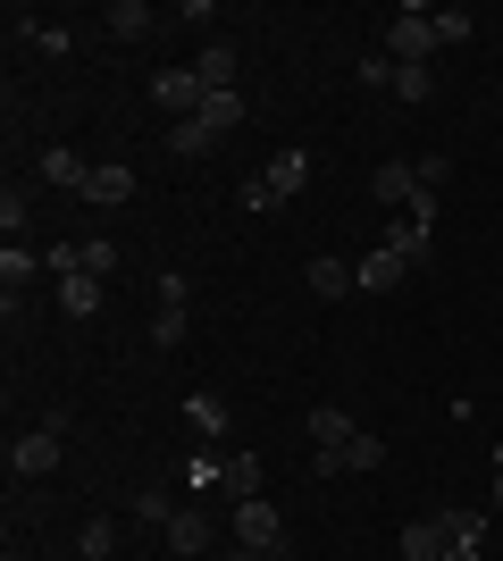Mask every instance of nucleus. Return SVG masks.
I'll return each instance as SVG.
<instances>
[{
  "instance_id": "1",
  "label": "nucleus",
  "mask_w": 503,
  "mask_h": 561,
  "mask_svg": "<svg viewBox=\"0 0 503 561\" xmlns=\"http://www.w3.org/2000/svg\"><path fill=\"white\" fill-rule=\"evenodd\" d=\"M386 59H395V68H428L436 50H445V34H436V9H420V0H411V9H395V18H386Z\"/></svg>"
},
{
  "instance_id": "2",
  "label": "nucleus",
  "mask_w": 503,
  "mask_h": 561,
  "mask_svg": "<svg viewBox=\"0 0 503 561\" xmlns=\"http://www.w3.org/2000/svg\"><path fill=\"white\" fill-rule=\"evenodd\" d=\"M59 427H68V420L25 427L18 445H9V469H18V478H50V469H59V453H68V436H59Z\"/></svg>"
},
{
  "instance_id": "3",
  "label": "nucleus",
  "mask_w": 503,
  "mask_h": 561,
  "mask_svg": "<svg viewBox=\"0 0 503 561\" xmlns=\"http://www.w3.org/2000/svg\"><path fill=\"white\" fill-rule=\"evenodd\" d=\"M311 469H319V478H344V469H353V478H361V469H386V436H378V427H353V436H344V445H328Z\"/></svg>"
},
{
  "instance_id": "4",
  "label": "nucleus",
  "mask_w": 503,
  "mask_h": 561,
  "mask_svg": "<svg viewBox=\"0 0 503 561\" xmlns=\"http://www.w3.org/2000/svg\"><path fill=\"white\" fill-rule=\"evenodd\" d=\"M202 101H210V84H202L193 68H160V76H151V110H168L176 126H185V117H202Z\"/></svg>"
},
{
  "instance_id": "5",
  "label": "nucleus",
  "mask_w": 503,
  "mask_h": 561,
  "mask_svg": "<svg viewBox=\"0 0 503 561\" xmlns=\"http://www.w3.org/2000/svg\"><path fill=\"white\" fill-rule=\"evenodd\" d=\"M236 545H243V553H277V545H286L277 503H261V494H252V503H236Z\"/></svg>"
},
{
  "instance_id": "6",
  "label": "nucleus",
  "mask_w": 503,
  "mask_h": 561,
  "mask_svg": "<svg viewBox=\"0 0 503 561\" xmlns=\"http://www.w3.org/2000/svg\"><path fill=\"white\" fill-rule=\"evenodd\" d=\"M454 553V512H428L403 528V561H445Z\"/></svg>"
},
{
  "instance_id": "7",
  "label": "nucleus",
  "mask_w": 503,
  "mask_h": 561,
  "mask_svg": "<svg viewBox=\"0 0 503 561\" xmlns=\"http://www.w3.org/2000/svg\"><path fill=\"white\" fill-rule=\"evenodd\" d=\"M84 202H93V210H126V202H135V168L93 160V176H84Z\"/></svg>"
},
{
  "instance_id": "8",
  "label": "nucleus",
  "mask_w": 503,
  "mask_h": 561,
  "mask_svg": "<svg viewBox=\"0 0 503 561\" xmlns=\"http://www.w3.org/2000/svg\"><path fill=\"white\" fill-rule=\"evenodd\" d=\"M302 285H311V294H328V302H344V294H361V260H335V252H319L311 268H302Z\"/></svg>"
},
{
  "instance_id": "9",
  "label": "nucleus",
  "mask_w": 503,
  "mask_h": 561,
  "mask_svg": "<svg viewBox=\"0 0 503 561\" xmlns=\"http://www.w3.org/2000/svg\"><path fill=\"white\" fill-rule=\"evenodd\" d=\"M261 185H268V202H294V193L311 185V151H277V160L261 168Z\"/></svg>"
},
{
  "instance_id": "10",
  "label": "nucleus",
  "mask_w": 503,
  "mask_h": 561,
  "mask_svg": "<svg viewBox=\"0 0 503 561\" xmlns=\"http://www.w3.org/2000/svg\"><path fill=\"white\" fill-rule=\"evenodd\" d=\"M210 545H218V519L210 512H193V503H185V512L168 519V553H210Z\"/></svg>"
},
{
  "instance_id": "11",
  "label": "nucleus",
  "mask_w": 503,
  "mask_h": 561,
  "mask_svg": "<svg viewBox=\"0 0 503 561\" xmlns=\"http://www.w3.org/2000/svg\"><path fill=\"white\" fill-rule=\"evenodd\" d=\"M369 193H378L386 210H411V193H420V176H411V160H378V168H369Z\"/></svg>"
},
{
  "instance_id": "12",
  "label": "nucleus",
  "mask_w": 503,
  "mask_h": 561,
  "mask_svg": "<svg viewBox=\"0 0 503 561\" xmlns=\"http://www.w3.org/2000/svg\"><path fill=\"white\" fill-rule=\"evenodd\" d=\"M151 25H160V18H151L144 0H110V9H101V34H110V43H144Z\"/></svg>"
},
{
  "instance_id": "13",
  "label": "nucleus",
  "mask_w": 503,
  "mask_h": 561,
  "mask_svg": "<svg viewBox=\"0 0 503 561\" xmlns=\"http://www.w3.org/2000/svg\"><path fill=\"white\" fill-rule=\"evenodd\" d=\"M403 277H411V260L395 252V243H378V252L361 260V294H395V285H403Z\"/></svg>"
},
{
  "instance_id": "14",
  "label": "nucleus",
  "mask_w": 503,
  "mask_h": 561,
  "mask_svg": "<svg viewBox=\"0 0 503 561\" xmlns=\"http://www.w3.org/2000/svg\"><path fill=\"white\" fill-rule=\"evenodd\" d=\"M34 176H43V185H68V193H84V176H93V168H84V160H76V151H68V142H50V151H43V160H34Z\"/></svg>"
},
{
  "instance_id": "15",
  "label": "nucleus",
  "mask_w": 503,
  "mask_h": 561,
  "mask_svg": "<svg viewBox=\"0 0 503 561\" xmlns=\"http://www.w3.org/2000/svg\"><path fill=\"white\" fill-rule=\"evenodd\" d=\"M193 76H202L210 93H236V43H210L202 59H193Z\"/></svg>"
},
{
  "instance_id": "16",
  "label": "nucleus",
  "mask_w": 503,
  "mask_h": 561,
  "mask_svg": "<svg viewBox=\"0 0 503 561\" xmlns=\"http://www.w3.org/2000/svg\"><path fill=\"white\" fill-rule=\"evenodd\" d=\"M34 277H43V260L25 252V243H0V294H25Z\"/></svg>"
},
{
  "instance_id": "17",
  "label": "nucleus",
  "mask_w": 503,
  "mask_h": 561,
  "mask_svg": "<svg viewBox=\"0 0 503 561\" xmlns=\"http://www.w3.org/2000/svg\"><path fill=\"white\" fill-rule=\"evenodd\" d=\"M386 243H395V252H403L411 268H420V260H428V243H436V227H420V218L403 210V218H395V227H386Z\"/></svg>"
},
{
  "instance_id": "18",
  "label": "nucleus",
  "mask_w": 503,
  "mask_h": 561,
  "mask_svg": "<svg viewBox=\"0 0 503 561\" xmlns=\"http://www.w3.org/2000/svg\"><path fill=\"white\" fill-rule=\"evenodd\" d=\"M243 117H252V101H243V93H210V101H202V126H210V135H236Z\"/></svg>"
},
{
  "instance_id": "19",
  "label": "nucleus",
  "mask_w": 503,
  "mask_h": 561,
  "mask_svg": "<svg viewBox=\"0 0 503 561\" xmlns=\"http://www.w3.org/2000/svg\"><path fill=\"white\" fill-rule=\"evenodd\" d=\"M59 310H68V319H93V310H101V277H84V268L59 277Z\"/></svg>"
},
{
  "instance_id": "20",
  "label": "nucleus",
  "mask_w": 503,
  "mask_h": 561,
  "mask_svg": "<svg viewBox=\"0 0 503 561\" xmlns=\"http://www.w3.org/2000/svg\"><path fill=\"white\" fill-rule=\"evenodd\" d=\"M218 486L236 494V503H252V494H261V461H252V453H227V469H218Z\"/></svg>"
},
{
  "instance_id": "21",
  "label": "nucleus",
  "mask_w": 503,
  "mask_h": 561,
  "mask_svg": "<svg viewBox=\"0 0 503 561\" xmlns=\"http://www.w3.org/2000/svg\"><path fill=\"white\" fill-rule=\"evenodd\" d=\"M302 427H311V445L328 453V445H344V436H353V411H335V402H319V411H311Z\"/></svg>"
},
{
  "instance_id": "22",
  "label": "nucleus",
  "mask_w": 503,
  "mask_h": 561,
  "mask_svg": "<svg viewBox=\"0 0 503 561\" xmlns=\"http://www.w3.org/2000/svg\"><path fill=\"white\" fill-rule=\"evenodd\" d=\"M0 227H9V243H25V227H34V193H25V185L0 193Z\"/></svg>"
},
{
  "instance_id": "23",
  "label": "nucleus",
  "mask_w": 503,
  "mask_h": 561,
  "mask_svg": "<svg viewBox=\"0 0 503 561\" xmlns=\"http://www.w3.org/2000/svg\"><path fill=\"white\" fill-rule=\"evenodd\" d=\"M210 126H202V117H185V126H168V151H176V160H202V151H210Z\"/></svg>"
},
{
  "instance_id": "24",
  "label": "nucleus",
  "mask_w": 503,
  "mask_h": 561,
  "mask_svg": "<svg viewBox=\"0 0 503 561\" xmlns=\"http://www.w3.org/2000/svg\"><path fill=\"white\" fill-rule=\"evenodd\" d=\"M353 84H369V93H395V59H386V50H361V59H353Z\"/></svg>"
},
{
  "instance_id": "25",
  "label": "nucleus",
  "mask_w": 503,
  "mask_h": 561,
  "mask_svg": "<svg viewBox=\"0 0 503 561\" xmlns=\"http://www.w3.org/2000/svg\"><path fill=\"white\" fill-rule=\"evenodd\" d=\"M151 344H160V352L185 344V302H160V310H151Z\"/></svg>"
},
{
  "instance_id": "26",
  "label": "nucleus",
  "mask_w": 503,
  "mask_h": 561,
  "mask_svg": "<svg viewBox=\"0 0 503 561\" xmlns=\"http://www.w3.org/2000/svg\"><path fill=\"white\" fill-rule=\"evenodd\" d=\"M76 545H84V561H110V553H118V519H101V512H93Z\"/></svg>"
},
{
  "instance_id": "27",
  "label": "nucleus",
  "mask_w": 503,
  "mask_h": 561,
  "mask_svg": "<svg viewBox=\"0 0 503 561\" xmlns=\"http://www.w3.org/2000/svg\"><path fill=\"white\" fill-rule=\"evenodd\" d=\"M185 420L202 427V436H227V402L218 394H185Z\"/></svg>"
},
{
  "instance_id": "28",
  "label": "nucleus",
  "mask_w": 503,
  "mask_h": 561,
  "mask_svg": "<svg viewBox=\"0 0 503 561\" xmlns=\"http://www.w3.org/2000/svg\"><path fill=\"white\" fill-rule=\"evenodd\" d=\"M84 277H118V243L110 234H84Z\"/></svg>"
},
{
  "instance_id": "29",
  "label": "nucleus",
  "mask_w": 503,
  "mask_h": 561,
  "mask_svg": "<svg viewBox=\"0 0 503 561\" xmlns=\"http://www.w3.org/2000/svg\"><path fill=\"white\" fill-rule=\"evenodd\" d=\"M411 176H420V193H445V185H454V160H436V151H428V160H411Z\"/></svg>"
},
{
  "instance_id": "30",
  "label": "nucleus",
  "mask_w": 503,
  "mask_h": 561,
  "mask_svg": "<svg viewBox=\"0 0 503 561\" xmlns=\"http://www.w3.org/2000/svg\"><path fill=\"white\" fill-rule=\"evenodd\" d=\"M176 512H185V503H168V494H135V519H144V528H168Z\"/></svg>"
},
{
  "instance_id": "31",
  "label": "nucleus",
  "mask_w": 503,
  "mask_h": 561,
  "mask_svg": "<svg viewBox=\"0 0 503 561\" xmlns=\"http://www.w3.org/2000/svg\"><path fill=\"white\" fill-rule=\"evenodd\" d=\"M428 93H436L428 68H395V101H428Z\"/></svg>"
},
{
  "instance_id": "32",
  "label": "nucleus",
  "mask_w": 503,
  "mask_h": 561,
  "mask_svg": "<svg viewBox=\"0 0 503 561\" xmlns=\"http://www.w3.org/2000/svg\"><path fill=\"white\" fill-rule=\"evenodd\" d=\"M470 25H479L470 9H436V34H445V43H470Z\"/></svg>"
},
{
  "instance_id": "33",
  "label": "nucleus",
  "mask_w": 503,
  "mask_h": 561,
  "mask_svg": "<svg viewBox=\"0 0 503 561\" xmlns=\"http://www.w3.org/2000/svg\"><path fill=\"white\" fill-rule=\"evenodd\" d=\"M487 503H495V512H503V445H495V494H487Z\"/></svg>"
},
{
  "instance_id": "34",
  "label": "nucleus",
  "mask_w": 503,
  "mask_h": 561,
  "mask_svg": "<svg viewBox=\"0 0 503 561\" xmlns=\"http://www.w3.org/2000/svg\"><path fill=\"white\" fill-rule=\"evenodd\" d=\"M243 561H277V553H243Z\"/></svg>"
},
{
  "instance_id": "35",
  "label": "nucleus",
  "mask_w": 503,
  "mask_h": 561,
  "mask_svg": "<svg viewBox=\"0 0 503 561\" xmlns=\"http://www.w3.org/2000/svg\"><path fill=\"white\" fill-rule=\"evenodd\" d=\"M9 561H25V553H9Z\"/></svg>"
}]
</instances>
